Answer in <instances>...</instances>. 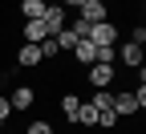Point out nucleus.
I'll return each instance as SVG.
<instances>
[{"label":"nucleus","mask_w":146,"mask_h":134,"mask_svg":"<svg viewBox=\"0 0 146 134\" xmlns=\"http://www.w3.org/2000/svg\"><path fill=\"white\" fill-rule=\"evenodd\" d=\"M89 45H114L118 41V25L114 21H98V25H89V37H85Z\"/></svg>","instance_id":"f257e3e1"},{"label":"nucleus","mask_w":146,"mask_h":134,"mask_svg":"<svg viewBox=\"0 0 146 134\" xmlns=\"http://www.w3.org/2000/svg\"><path fill=\"white\" fill-rule=\"evenodd\" d=\"M41 25L49 29V37H57V33L69 25V12H65L61 4H45V16H41Z\"/></svg>","instance_id":"f03ea898"},{"label":"nucleus","mask_w":146,"mask_h":134,"mask_svg":"<svg viewBox=\"0 0 146 134\" xmlns=\"http://www.w3.org/2000/svg\"><path fill=\"white\" fill-rule=\"evenodd\" d=\"M146 102L138 98V93L130 89V93H114V114H118V118H130V114H138Z\"/></svg>","instance_id":"7ed1b4c3"},{"label":"nucleus","mask_w":146,"mask_h":134,"mask_svg":"<svg viewBox=\"0 0 146 134\" xmlns=\"http://www.w3.org/2000/svg\"><path fill=\"white\" fill-rule=\"evenodd\" d=\"M89 73H85V77H89V85H94V89H110V81H114V65H85Z\"/></svg>","instance_id":"20e7f679"},{"label":"nucleus","mask_w":146,"mask_h":134,"mask_svg":"<svg viewBox=\"0 0 146 134\" xmlns=\"http://www.w3.org/2000/svg\"><path fill=\"white\" fill-rule=\"evenodd\" d=\"M16 65L21 69H36L41 65V45H21L16 49Z\"/></svg>","instance_id":"39448f33"},{"label":"nucleus","mask_w":146,"mask_h":134,"mask_svg":"<svg viewBox=\"0 0 146 134\" xmlns=\"http://www.w3.org/2000/svg\"><path fill=\"white\" fill-rule=\"evenodd\" d=\"M33 102H36V89H33V85H16L8 106H12V110H33Z\"/></svg>","instance_id":"423d86ee"},{"label":"nucleus","mask_w":146,"mask_h":134,"mask_svg":"<svg viewBox=\"0 0 146 134\" xmlns=\"http://www.w3.org/2000/svg\"><path fill=\"white\" fill-rule=\"evenodd\" d=\"M118 57H122V65H126V69H142V45H134V41H126Z\"/></svg>","instance_id":"0eeeda50"},{"label":"nucleus","mask_w":146,"mask_h":134,"mask_svg":"<svg viewBox=\"0 0 146 134\" xmlns=\"http://www.w3.org/2000/svg\"><path fill=\"white\" fill-rule=\"evenodd\" d=\"M21 37H25V45H41L45 37H49V29H45L41 21H25V29H21Z\"/></svg>","instance_id":"6e6552de"},{"label":"nucleus","mask_w":146,"mask_h":134,"mask_svg":"<svg viewBox=\"0 0 146 134\" xmlns=\"http://www.w3.org/2000/svg\"><path fill=\"white\" fill-rule=\"evenodd\" d=\"M73 57H77L81 65H94V61H98V45H89V41H77V45H73Z\"/></svg>","instance_id":"1a4fd4ad"},{"label":"nucleus","mask_w":146,"mask_h":134,"mask_svg":"<svg viewBox=\"0 0 146 134\" xmlns=\"http://www.w3.org/2000/svg\"><path fill=\"white\" fill-rule=\"evenodd\" d=\"M45 4H49V0H21L25 21H41V16H45Z\"/></svg>","instance_id":"9d476101"},{"label":"nucleus","mask_w":146,"mask_h":134,"mask_svg":"<svg viewBox=\"0 0 146 134\" xmlns=\"http://www.w3.org/2000/svg\"><path fill=\"white\" fill-rule=\"evenodd\" d=\"M73 122H77V126H98V110L89 106V102H81V106H77V118H73Z\"/></svg>","instance_id":"9b49d317"},{"label":"nucleus","mask_w":146,"mask_h":134,"mask_svg":"<svg viewBox=\"0 0 146 134\" xmlns=\"http://www.w3.org/2000/svg\"><path fill=\"white\" fill-rule=\"evenodd\" d=\"M77 106H81V98H77V93H65V98H61V114H65L69 122L77 118Z\"/></svg>","instance_id":"f8f14e48"},{"label":"nucleus","mask_w":146,"mask_h":134,"mask_svg":"<svg viewBox=\"0 0 146 134\" xmlns=\"http://www.w3.org/2000/svg\"><path fill=\"white\" fill-rule=\"evenodd\" d=\"M53 41H57V49H65V53H73V45H77V37H73V33H69V25H65V29H61L57 37H53Z\"/></svg>","instance_id":"ddd939ff"},{"label":"nucleus","mask_w":146,"mask_h":134,"mask_svg":"<svg viewBox=\"0 0 146 134\" xmlns=\"http://www.w3.org/2000/svg\"><path fill=\"white\" fill-rule=\"evenodd\" d=\"M57 53H61V49H57V41H53V37H45V41H41V61H53Z\"/></svg>","instance_id":"4468645a"},{"label":"nucleus","mask_w":146,"mask_h":134,"mask_svg":"<svg viewBox=\"0 0 146 134\" xmlns=\"http://www.w3.org/2000/svg\"><path fill=\"white\" fill-rule=\"evenodd\" d=\"M29 134H53V126L41 118V122H33V126H29Z\"/></svg>","instance_id":"2eb2a0df"},{"label":"nucleus","mask_w":146,"mask_h":134,"mask_svg":"<svg viewBox=\"0 0 146 134\" xmlns=\"http://www.w3.org/2000/svg\"><path fill=\"white\" fill-rule=\"evenodd\" d=\"M8 114H12V106H8V98H0V126L8 122Z\"/></svg>","instance_id":"dca6fc26"},{"label":"nucleus","mask_w":146,"mask_h":134,"mask_svg":"<svg viewBox=\"0 0 146 134\" xmlns=\"http://www.w3.org/2000/svg\"><path fill=\"white\" fill-rule=\"evenodd\" d=\"M81 4H85V0H61V8H65V12H69V8H73V12H81Z\"/></svg>","instance_id":"f3484780"},{"label":"nucleus","mask_w":146,"mask_h":134,"mask_svg":"<svg viewBox=\"0 0 146 134\" xmlns=\"http://www.w3.org/2000/svg\"><path fill=\"white\" fill-rule=\"evenodd\" d=\"M0 134H4V130H0Z\"/></svg>","instance_id":"a211bd4d"}]
</instances>
